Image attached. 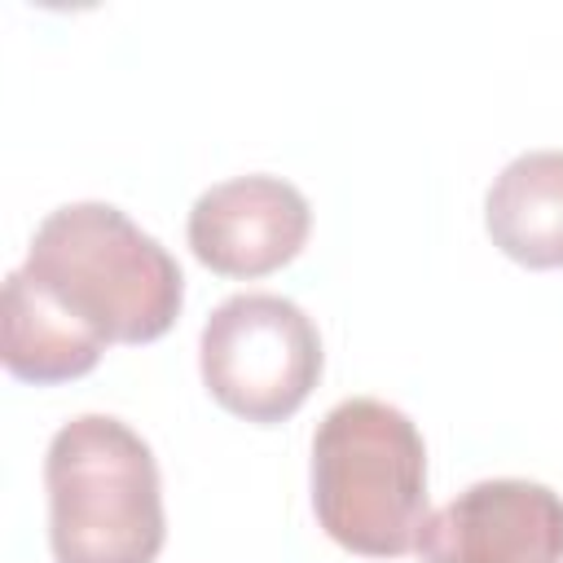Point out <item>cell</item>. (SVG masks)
<instances>
[{
	"instance_id": "cell-8",
	"label": "cell",
	"mask_w": 563,
	"mask_h": 563,
	"mask_svg": "<svg viewBox=\"0 0 563 563\" xmlns=\"http://www.w3.org/2000/svg\"><path fill=\"white\" fill-rule=\"evenodd\" d=\"M4 343V369L22 383H70L88 374L106 343L84 330L75 317H66L48 295H40L22 268L4 277V317H0Z\"/></svg>"
},
{
	"instance_id": "cell-5",
	"label": "cell",
	"mask_w": 563,
	"mask_h": 563,
	"mask_svg": "<svg viewBox=\"0 0 563 563\" xmlns=\"http://www.w3.org/2000/svg\"><path fill=\"white\" fill-rule=\"evenodd\" d=\"M422 563H563V497L537 479H479L427 515Z\"/></svg>"
},
{
	"instance_id": "cell-1",
	"label": "cell",
	"mask_w": 563,
	"mask_h": 563,
	"mask_svg": "<svg viewBox=\"0 0 563 563\" xmlns=\"http://www.w3.org/2000/svg\"><path fill=\"white\" fill-rule=\"evenodd\" d=\"M22 277L101 343H154L185 303L172 251L110 202L48 211L26 246Z\"/></svg>"
},
{
	"instance_id": "cell-4",
	"label": "cell",
	"mask_w": 563,
	"mask_h": 563,
	"mask_svg": "<svg viewBox=\"0 0 563 563\" xmlns=\"http://www.w3.org/2000/svg\"><path fill=\"white\" fill-rule=\"evenodd\" d=\"M321 334L312 317L268 290L224 299L198 339L207 391L246 422L290 418L321 378Z\"/></svg>"
},
{
	"instance_id": "cell-3",
	"label": "cell",
	"mask_w": 563,
	"mask_h": 563,
	"mask_svg": "<svg viewBox=\"0 0 563 563\" xmlns=\"http://www.w3.org/2000/svg\"><path fill=\"white\" fill-rule=\"evenodd\" d=\"M57 563H154L167 537L150 444L110 413L70 418L44 453Z\"/></svg>"
},
{
	"instance_id": "cell-2",
	"label": "cell",
	"mask_w": 563,
	"mask_h": 563,
	"mask_svg": "<svg viewBox=\"0 0 563 563\" xmlns=\"http://www.w3.org/2000/svg\"><path fill=\"white\" fill-rule=\"evenodd\" d=\"M312 510L330 541L400 559L427 523V444L387 400H339L312 435Z\"/></svg>"
},
{
	"instance_id": "cell-6",
	"label": "cell",
	"mask_w": 563,
	"mask_h": 563,
	"mask_svg": "<svg viewBox=\"0 0 563 563\" xmlns=\"http://www.w3.org/2000/svg\"><path fill=\"white\" fill-rule=\"evenodd\" d=\"M312 229L308 198L282 176H233L189 207L194 255L224 277H264L290 264Z\"/></svg>"
},
{
	"instance_id": "cell-7",
	"label": "cell",
	"mask_w": 563,
	"mask_h": 563,
	"mask_svg": "<svg viewBox=\"0 0 563 563\" xmlns=\"http://www.w3.org/2000/svg\"><path fill=\"white\" fill-rule=\"evenodd\" d=\"M484 229L515 264L563 268V150L510 158L484 194Z\"/></svg>"
}]
</instances>
